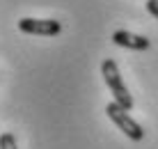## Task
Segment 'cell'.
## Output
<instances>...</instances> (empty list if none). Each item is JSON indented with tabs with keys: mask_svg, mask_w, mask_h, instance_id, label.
I'll return each mask as SVG.
<instances>
[{
	"mask_svg": "<svg viewBox=\"0 0 158 149\" xmlns=\"http://www.w3.org/2000/svg\"><path fill=\"white\" fill-rule=\"evenodd\" d=\"M147 12L158 19V0H147Z\"/></svg>",
	"mask_w": 158,
	"mask_h": 149,
	"instance_id": "cell-6",
	"label": "cell"
},
{
	"mask_svg": "<svg viewBox=\"0 0 158 149\" xmlns=\"http://www.w3.org/2000/svg\"><path fill=\"white\" fill-rule=\"evenodd\" d=\"M101 74H103V80H106V85L110 87V92H112V96H115V101H117L122 108L131 110V108H133V96H131L128 87L124 85L117 62H115V60H110V57L103 60V62H101Z\"/></svg>",
	"mask_w": 158,
	"mask_h": 149,
	"instance_id": "cell-1",
	"label": "cell"
},
{
	"mask_svg": "<svg viewBox=\"0 0 158 149\" xmlns=\"http://www.w3.org/2000/svg\"><path fill=\"white\" fill-rule=\"evenodd\" d=\"M106 113H108V117L117 124V129L122 131L126 138H131V140H135V142H140V140L144 138L142 126L135 122V119L128 115V110L122 108L117 101H110V103H108V106H106Z\"/></svg>",
	"mask_w": 158,
	"mask_h": 149,
	"instance_id": "cell-2",
	"label": "cell"
},
{
	"mask_svg": "<svg viewBox=\"0 0 158 149\" xmlns=\"http://www.w3.org/2000/svg\"><path fill=\"white\" fill-rule=\"evenodd\" d=\"M112 41L122 48H131V51H147L149 48V39L147 37L133 35V32H126V30H117L112 35Z\"/></svg>",
	"mask_w": 158,
	"mask_h": 149,
	"instance_id": "cell-4",
	"label": "cell"
},
{
	"mask_svg": "<svg viewBox=\"0 0 158 149\" xmlns=\"http://www.w3.org/2000/svg\"><path fill=\"white\" fill-rule=\"evenodd\" d=\"M19 30L25 35H41V37H55L62 30V23L53 19H21Z\"/></svg>",
	"mask_w": 158,
	"mask_h": 149,
	"instance_id": "cell-3",
	"label": "cell"
},
{
	"mask_svg": "<svg viewBox=\"0 0 158 149\" xmlns=\"http://www.w3.org/2000/svg\"><path fill=\"white\" fill-rule=\"evenodd\" d=\"M0 149H19L16 147V138L12 133H2L0 135Z\"/></svg>",
	"mask_w": 158,
	"mask_h": 149,
	"instance_id": "cell-5",
	"label": "cell"
}]
</instances>
